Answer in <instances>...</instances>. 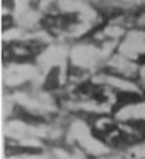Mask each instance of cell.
Returning <instances> with one entry per match:
<instances>
[{
    "label": "cell",
    "instance_id": "cell-1",
    "mask_svg": "<svg viewBox=\"0 0 145 159\" xmlns=\"http://www.w3.org/2000/svg\"><path fill=\"white\" fill-rule=\"evenodd\" d=\"M133 133L134 130L128 131L127 128H124L119 122L113 119H100L91 128V136L97 142L111 148H119V147L127 145L131 141Z\"/></svg>",
    "mask_w": 145,
    "mask_h": 159
},
{
    "label": "cell",
    "instance_id": "cell-2",
    "mask_svg": "<svg viewBox=\"0 0 145 159\" xmlns=\"http://www.w3.org/2000/svg\"><path fill=\"white\" fill-rule=\"evenodd\" d=\"M80 22V17L77 12L65 11V12H48L40 19V26L51 36H60L66 34L71 30H74Z\"/></svg>",
    "mask_w": 145,
    "mask_h": 159
},
{
    "label": "cell",
    "instance_id": "cell-3",
    "mask_svg": "<svg viewBox=\"0 0 145 159\" xmlns=\"http://www.w3.org/2000/svg\"><path fill=\"white\" fill-rule=\"evenodd\" d=\"M76 96L80 98V99L90 101L93 104H97V105L108 104L111 101V98H113L108 93L105 85L93 82V80H85V82L79 84L77 88H76Z\"/></svg>",
    "mask_w": 145,
    "mask_h": 159
},
{
    "label": "cell",
    "instance_id": "cell-4",
    "mask_svg": "<svg viewBox=\"0 0 145 159\" xmlns=\"http://www.w3.org/2000/svg\"><path fill=\"white\" fill-rule=\"evenodd\" d=\"M145 98L142 93L139 91H133V90H119L116 91V94H113L111 98V111L113 113H119L124 108L136 104L144 102Z\"/></svg>",
    "mask_w": 145,
    "mask_h": 159
},
{
    "label": "cell",
    "instance_id": "cell-5",
    "mask_svg": "<svg viewBox=\"0 0 145 159\" xmlns=\"http://www.w3.org/2000/svg\"><path fill=\"white\" fill-rule=\"evenodd\" d=\"M5 54L6 57H12L17 62H28L31 57L37 54V50L28 42H17L14 45H8Z\"/></svg>",
    "mask_w": 145,
    "mask_h": 159
},
{
    "label": "cell",
    "instance_id": "cell-6",
    "mask_svg": "<svg viewBox=\"0 0 145 159\" xmlns=\"http://www.w3.org/2000/svg\"><path fill=\"white\" fill-rule=\"evenodd\" d=\"M60 85V70L57 66L49 68L48 74L43 79V90L47 91H54Z\"/></svg>",
    "mask_w": 145,
    "mask_h": 159
},
{
    "label": "cell",
    "instance_id": "cell-7",
    "mask_svg": "<svg viewBox=\"0 0 145 159\" xmlns=\"http://www.w3.org/2000/svg\"><path fill=\"white\" fill-rule=\"evenodd\" d=\"M136 65L138 66H141V68H145V51H142V53H139L138 56H136Z\"/></svg>",
    "mask_w": 145,
    "mask_h": 159
}]
</instances>
